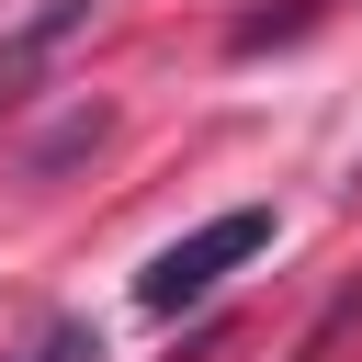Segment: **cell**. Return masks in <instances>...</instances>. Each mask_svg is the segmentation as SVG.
<instances>
[{
    "label": "cell",
    "instance_id": "6da1fadb",
    "mask_svg": "<svg viewBox=\"0 0 362 362\" xmlns=\"http://www.w3.org/2000/svg\"><path fill=\"white\" fill-rule=\"evenodd\" d=\"M249 249H272V204H226V215H204L192 238H170V249L136 272V305H147V317H192Z\"/></svg>",
    "mask_w": 362,
    "mask_h": 362
},
{
    "label": "cell",
    "instance_id": "7a4b0ae2",
    "mask_svg": "<svg viewBox=\"0 0 362 362\" xmlns=\"http://www.w3.org/2000/svg\"><path fill=\"white\" fill-rule=\"evenodd\" d=\"M90 11H102V0H34V11L0 34V113H11V102H23V90H34V79L90 34Z\"/></svg>",
    "mask_w": 362,
    "mask_h": 362
},
{
    "label": "cell",
    "instance_id": "3957f363",
    "mask_svg": "<svg viewBox=\"0 0 362 362\" xmlns=\"http://www.w3.org/2000/svg\"><path fill=\"white\" fill-rule=\"evenodd\" d=\"M339 0H260V11H238L226 23V57H260V45H294V34H317Z\"/></svg>",
    "mask_w": 362,
    "mask_h": 362
},
{
    "label": "cell",
    "instance_id": "277c9868",
    "mask_svg": "<svg viewBox=\"0 0 362 362\" xmlns=\"http://www.w3.org/2000/svg\"><path fill=\"white\" fill-rule=\"evenodd\" d=\"M351 339H362V272H351V283H339V294H328V305H317V328H305V339H294V362H339V351H351Z\"/></svg>",
    "mask_w": 362,
    "mask_h": 362
},
{
    "label": "cell",
    "instance_id": "5b68a950",
    "mask_svg": "<svg viewBox=\"0 0 362 362\" xmlns=\"http://www.w3.org/2000/svg\"><path fill=\"white\" fill-rule=\"evenodd\" d=\"M11 362H102V339H90V317H45Z\"/></svg>",
    "mask_w": 362,
    "mask_h": 362
},
{
    "label": "cell",
    "instance_id": "8992f818",
    "mask_svg": "<svg viewBox=\"0 0 362 362\" xmlns=\"http://www.w3.org/2000/svg\"><path fill=\"white\" fill-rule=\"evenodd\" d=\"M102 124H113V113H102V102H79V113H68V124H57L45 147H34V170H57V158H79V147H102Z\"/></svg>",
    "mask_w": 362,
    "mask_h": 362
}]
</instances>
